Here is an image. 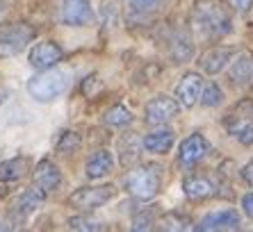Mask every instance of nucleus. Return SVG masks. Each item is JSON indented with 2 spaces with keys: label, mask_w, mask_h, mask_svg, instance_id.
Listing matches in <instances>:
<instances>
[{
  "label": "nucleus",
  "mask_w": 253,
  "mask_h": 232,
  "mask_svg": "<svg viewBox=\"0 0 253 232\" xmlns=\"http://www.w3.org/2000/svg\"><path fill=\"white\" fill-rule=\"evenodd\" d=\"M103 121H105L107 125H112V128H124V125L132 123V114H130V110H126L124 105H114V107H110V110L105 112Z\"/></svg>",
  "instance_id": "4be33fe9"
},
{
  "label": "nucleus",
  "mask_w": 253,
  "mask_h": 232,
  "mask_svg": "<svg viewBox=\"0 0 253 232\" xmlns=\"http://www.w3.org/2000/svg\"><path fill=\"white\" fill-rule=\"evenodd\" d=\"M171 57L176 59L178 64H185V62H189V59L194 57V43H192V37L187 35V32H176V35L171 37Z\"/></svg>",
  "instance_id": "a211bd4d"
},
{
  "label": "nucleus",
  "mask_w": 253,
  "mask_h": 232,
  "mask_svg": "<svg viewBox=\"0 0 253 232\" xmlns=\"http://www.w3.org/2000/svg\"><path fill=\"white\" fill-rule=\"evenodd\" d=\"M233 9H237V12H249L253 7V0H226Z\"/></svg>",
  "instance_id": "c756f323"
},
{
  "label": "nucleus",
  "mask_w": 253,
  "mask_h": 232,
  "mask_svg": "<svg viewBox=\"0 0 253 232\" xmlns=\"http://www.w3.org/2000/svg\"><path fill=\"white\" fill-rule=\"evenodd\" d=\"M162 187V168L160 166H137L126 175V189H128L137 200H151L158 196Z\"/></svg>",
  "instance_id": "f03ea898"
},
{
  "label": "nucleus",
  "mask_w": 253,
  "mask_h": 232,
  "mask_svg": "<svg viewBox=\"0 0 253 232\" xmlns=\"http://www.w3.org/2000/svg\"><path fill=\"white\" fill-rule=\"evenodd\" d=\"M251 71H253V57L251 55H240V57L233 62V66H230V80L235 82V84H244V82L251 80Z\"/></svg>",
  "instance_id": "412c9836"
},
{
  "label": "nucleus",
  "mask_w": 253,
  "mask_h": 232,
  "mask_svg": "<svg viewBox=\"0 0 253 232\" xmlns=\"http://www.w3.org/2000/svg\"><path fill=\"white\" fill-rule=\"evenodd\" d=\"M119 151H121V164L128 166V164H132L137 159V155H139V141H137L132 134H126L124 139H121V144H119Z\"/></svg>",
  "instance_id": "5701e85b"
},
{
  "label": "nucleus",
  "mask_w": 253,
  "mask_h": 232,
  "mask_svg": "<svg viewBox=\"0 0 253 232\" xmlns=\"http://www.w3.org/2000/svg\"><path fill=\"white\" fill-rule=\"evenodd\" d=\"M35 39V28L23 21L0 25V57H14Z\"/></svg>",
  "instance_id": "20e7f679"
},
{
  "label": "nucleus",
  "mask_w": 253,
  "mask_h": 232,
  "mask_svg": "<svg viewBox=\"0 0 253 232\" xmlns=\"http://www.w3.org/2000/svg\"><path fill=\"white\" fill-rule=\"evenodd\" d=\"M114 166V159H112V153L110 151H96L94 155L87 159L84 164V175H87L89 180H100V178H105Z\"/></svg>",
  "instance_id": "2eb2a0df"
},
{
  "label": "nucleus",
  "mask_w": 253,
  "mask_h": 232,
  "mask_svg": "<svg viewBox=\"0 0 253 232\" xmlns=\"http://www.w3.org/2000/svg\"><path fill=\"white\" fill-rule=\"evenodd\" d=\"M43 205V192L39 189H28V192H23L21 196L14 200L12 205V212L16 216H30V214H35L37 209Z\"/></svg>",
  "instance_id": "f3484780"
},
{
  "label": "nucleus",
  "mask_w": 253,
  "mask_h": 232,
  "mask_svg": "<svg viewBox=\"0 0 253 232\" xmlns=\"http://www.w3.org/2000/svg\"><path fill=\"white\" fill-rule=\"evenodd\" d=\"M117 196V187L103 185V187H83L69 196V205H73L80 212H91V209L103 207Z\"/></svg>",
  "instance_id": "39448f33"
},
{
  "label": "nucleus",
  "mask_w": 253,
  "mask_h": 232,
  "mask_svg": "<svg viewBox=\"0 0 253 232\" xmlns=\"http://www.w3.org/2000/svg\"><path fill=\"white\" fill-rule=\"evenodd\" d=\"M162 228H165V230H187L189 219H185V216H180V214H167L165 219H162Z\"/></svg>",
  "instance_id": "cd10ccee"
},
{
  "label": "nucleus",
  "mask_w": 253,
  "mask_h": 232,
  "mask_svg": "<svg viewBox=\"0 0 253 232\" xmlns=\"http://www.w3.org/2000/svg\"><path fill=\"white\" fill-rule=\"evenodd\" d=\"M66 87H69V80H66V73H62V71L46 69L28 80V93L37 103H50V100L59 98L66 91Z\"/></svg>",
  "instance_id": "7ed1b4c3"
},
{
  "label": "nucleus",
  "mask_w": 253,
  "mask_h": 232,
  "mask_svg": "<svg viewBox=\"0 0 253 232\" xmlns=\"http://www.w3.org/2000/svg\"><path fill=\"white\" fill-rule=\"evenodd\" d=\"M192 23L203 37H224L233 30V21L217 0H199L192 9Z\"/></svg>",
  "instance_id": "f257e3e1"
},
{
  "label": "nucleus",
  "mask_w": 253,
  "mask_h": 232,
  "mask_svg": "<svg viewBox=\"0 0 253 232\" xmlns=\"http://www.w3.org/2000/svg\"><path fill=\"white\" fill-rule=\"evenodd\" d=\"M199 100H201V105H203V107H219V105L224 103V91L219 89V84L210 82L208 87H203Z\"/></svg>",
  "instance_id": "393cba45"
},
{
  "label": "nucleus",
  "mask_w": 253,
  "mask_h": 232,
  "mask_svg": "<svg viewBox=\"0 0 253 232\" xmlns=\"http://www.w3.org/2000/svg\"><path fill=\"white\" fill-rule=\"evenodd\" d=\"M230 57H233V48H210L201 55V69L206 71L208 76H217L228 66Z\"/></svg>",
  "instance_id": "ddd939ff"
},
{
  "label": "nucleus",
  "mask_w": 253,
  "mask_h": 232,
  "mask_svg": "<svg viewBox=\"0 0 253 232\" xmlns=\"http://www.w3.org/2000/svg\"><path fill=\"white\" fill-rule=\"evenodd\" d=\"M240 214L235 209H219V212H210L199 221L196 230L201 232H217V230H240Z\"/></svg>",
  "instance_id": "6e6552de"
},
{
  "label": "nucleus",
  "mask_w": 253,
  "mask_h": 232,
  "mask_svg": "<svg viewBox=\"0 0 253 232\" xmlns=\"http://www.w3.org/2000/svg\"><path fill=\"white\" fill-rule=\"evenodd\" d=\"M94 21L89 0H62L59 2V23L69 28H84Z\"/></svg>",
  "instance_id": "423d86ee"
},
{
  "label": "nucleus",
  "mask_w": 253,
  "mask_h": 232,
  "mask_svg": "<svg viewBox=\"0 0 253 232\" xmlns=\"http://www.w3.org/2000/svg\"><path fill=\"white\" fill-rule=\"evenodd\" d=\"M155 223V212L153 209H148V212H141V214L135 216L132 221V230H151Z\"/></svg>",
  "instance_id": "c85d7f7f"
},
{
  "label": "nucleus",
  "mask_w": 253,
  "mask_h": 232,
  "mask_svg": "<svg viewBox=\"0 0 253 232\" xmlns=\"http://www.w3.org/2000/svg\"><path fill=\"white\" fill-rule=\"evenodd\" d=\"M35 182L43 193L57 192L59 187H62V171H59V166L53 164L50 159H42V162L37 164Z\"/></svg>",
  "instance_id": "f8f14e48"
},
{
  "label": "nucleus",
  "mask_w": 253,
  "mask_h": 232,
  "mask_svg": "<svg viewBox=\"0 0 253 232\" xmlns=\"http://www.w3.org/2000/svg\"><path fill=\"white\" fill-rule=\"evenodd\" d=\"M62 57H64V50H62V46L55 43V41H42V43H37V46L30 50V64L39 71L53 69Z\"/></svg>",
  "instance_id": "1a4fd4ad"
},
{
  "label": "nucleus",
  "mask_w": 253,
  "mask_h": 232,
  "mask_svg": "<svg viewBox=\"0 0 253 232\" xmlns=\"http://www.w3.org/2000/svg\"><path fill=\"white\" fill-rule=\"evenodd\" d=\"M251 82H253V71H251Z\"/></svg>",
  "instance_id": "c9c22d12"
},
{
  "label": "nucleus",
  "mask_w": 253,
  "mask_h": 232,
  "mask_svg": "<svg viewBox=\"0 0 253 232\" xmlns=\"http://www.w3.org/2000/svg\"><path fill=\"white\" fill-rule=\"evenodd\" d=\"M7 5H9V0H0V12H2V9H7Z\"/></svg>",
  "instance_id": "72a5a7b5"
},
{
  "label": "nucleus",
  "mask_w": 253,
  "mask_h": 232,
  "mask_svg": "<svg viewBox=\"0 0 253 232\" xmlns=\"http://www.w3.org/2000/svg\"><path fill=\"white\" fill-rule=\"evenodd\" d=\"M228 134H233L242 146H251L253 144V123L247 121L244 116H228L224 121Z\"/></svg>",
  "instance_id": "6ab92c4d"
},
{
  "label": "nucleus",
  "mask_w": 253,
  "mask_h": 232,
  "mask_svg": "<svg viewBox=\"0 0 253 232\" xmlns=\"http://www.w3.org/2000/svg\"><path fill=\"white\" fill-rule=\"evenodd\" d=\"M178 110H180V103L169 96H155L151 103L146 105L144 110V118H146L148 125H165V123L173 121L178 116Z\"/></svg>",
  "instance_id": "0eeeda50"
},
{
  "label": "nucleus",
  "mask_w": 253,
  "mask_h": 232,
  "mask_svg": "<svg viewBox=\"0 0 253 232\" xmlns=\"http://www.w3.org/2000/svg\"><path fill=\"white\" fill-rule=\"evenodd\" d=\"M240 175H242V180L247 182L249 187H253V159H251V162L247 164V166H242Z\"/></svg>",
  "instance_id": "2f4dec72"
},
{
  "label": "nucleus",
  "mask_w": 253,
  "mask_h": 232,
  "mask_svg": "<svg viewBox=\"0 0 253 232\" xmlns=\"http://www.w3.org/2000/svg\"><path fill=\"white\" fill-rule=\"evenodd\" d=\"M173 141H176V134L171 132V130H158V132L146 134L141 146H144V151L153 153V155H165V153L171 151Z\"/></svg>",
  "instance_id": "dca6fc26"
},
{
  "label": "nucleus",
  "mask_w": 253,
  "mask_h": 232,
  "mask_svg": "<svg viewBox=\"0 0 253 232\" xmlns=\"http://www.w3.org/2000/svg\"><path fill=\"white\" fill-rule=\"evenodd\" d=\"M30 162L28 157H14V159H7V162L0 164V180L2 182H12V180H21L28 171Z\"/></svg>",
  "instance_id": "aec40b11"
},
{
  "label": "nucleus",
  "mask_w": 253,
  "mask_h": 232,
  "mask_svg": "<svg viewBox=\"0 0 253 232\" xmlns=\"http://www.w3.org/2000/svg\"><path fill=\"white\" fill-rule=\"evenodd\" d=\"M0 230H9V226H5V223H0Z\"/></svg>",
  "instance_id": "f704fd0d"
},
{
  "label": "nucleus",
  "mask_w": 253,
  "mask_h": 232,
  "mask_svg": "<svg viewBox=\"0 0 253 232\" xmlns=\"http://www.w3.org/2000/svg\"><path fill=\"white\" fill-rule=\"evenodd\" d=\"M201 91H203V77L199 73H187V76H183V80L178 82L176 98L183 107H194L201 98Z\"/></svg>",
  "instance_id": "9b49d317"
},
{
  "label": "nucleus",
  "mask_w": 253,
  "mask_h": 232,
  "mask_svg": "<svg viewBox=\"0 0 253 232\" xmlns=\"http://www.w3.org/2000/svg\"><path fill=\"white\" fill-rule=\"evenodd\" d=\"M242 209H244V214H247L249 219H253V192L242 196Z\"/></svg>",
  "instance_id": "7c9ffc66"
},
{
  "label": "nucleus",
  "mask_w": 253,
  "mask_h": 232,
  "mask_svg": "<svg viewBox=\"0 0 253 232\" xmlns=\"http://www.w3.org/2000/svg\"><path fill=\"white\" fill-rule=\"evenodd\" d=\"M183 192L189 200H206L217 193V185L206 175H192V178H185Z\"/></svg>",
  "instance_id": "4468645a"
},
{
  "label": "nucleus",
  "mask_w": 253,
  "mask_h": 232,
  "mask_svg": "<svg viewBox=\"0 0 253 232\" xmlns=\"http://www.w3.org/2000/svg\"><path fill=\"white\" fill-rule=\"evenodd\" d=\"M83 146V137H80V132H76V130H66V132H62V137H59L57 141V153H76L78 148Z\"/></svg>",
  "instance_id": "b1692460"
},
{
  "label": "nucleus",
  "mask_w": 253,
  "mask_h": 232,
  "mask_svg": "<svg viewBox=\"0 0 253 232\" xmlns=\"http://www.w3.org/2000/svg\"><path fill=\"white\" fill-rule=\"evenodd\" d=\"M94 84H96V77H87V82H84V93L89 96V91L94 89Z\"/></svg>",
  "instance_id": "473e14b6"
},
{
  "label": "nucleus",
  "mask_w": 253,
  "mask_h": 232,
  "mask_svg": "<svg viewBox=\"0 0 253 232\" xmlns=\"http://www.w3.org/2000/svg\"><path fill=\"white\" fill-rule=\"evenodd\" d=\"M128 5L135 14H155L167 5V0H128Z\"/></svg>",
  "instance_id": "a878e982"
},
{
  "label": "nucleus",
  "mask_w": 253,
  "mask_h": 232,
  "mask_svg": "<svg viewBox=\"0 0 253 232\" xmlns=\"http://www.w3.org/2000/svg\"><path fill=\"white\" fill-rule=\"evenodd\" d=\"M208 153H210V144H208V139L203 137V134L196 132V134H189L187 139L180 144L178 159H180L183 166H194V164H199Z\"/></svg>",
  "instance_id": "9d476101"
},
{
  "label": "nucleus",
  "mask_w": 253,
  "mask_h": 232,
  "mask_svg": "<svg viewBox=\"0 0 253 232\" xmlns=\"http://www.w3.org/2000/svg\"><path fill=\"white\" fill-rule=\"evenodd\" d=\"M69 228L71 230H83V232H96V230H103V223L100 221L84 219V216H71Z\"/></svg>",
  "instance_id": "bb28decb"
}]
</instances>
